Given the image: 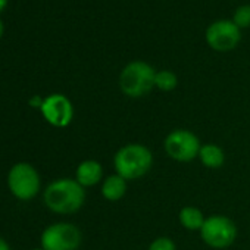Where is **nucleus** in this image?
Segmentation results:
<instances>
[{"label": "nucleus", "instance_id": "nucleus-1", "mask_svg": "<svg viewBox=\"0 0 250 250\" xmlns=\"http://www.w3.org/2000/svg\"><path fill=\"white\" fill-rule=\"evenodd\" d=\"M84 202L85 191L77 180L61 178L49 184L44 190V203L55 213H75L83 208Z\"/></svg>", "mask_w": 250, "mask_h": 250}, {"label": "nucleus", "instance_id": "nucleus-2", "mask_svg": "<svg viewBox=\"0 0 250 250\" xmlns=\"http://www.w3.org/2000/svg\"><path fill=\"white\" fill-rule=\"evenodd\" d=\"M153 165L152 152L139 143L122 146L113 156V167L118 175L127 181L145 177Z\"/></svg>", "mask_w": 250, "mask_h": 250}, {"label": "nucleus", "instance_id": "nucleus-3", "mask_svg": "<svg viewBox=\"0 0 250 250\" xmlns=\"http://www.w3.org/2000/svg\"><path fill=\"white\" fill-rule=\"evenodd\" d=\"M156 71L143 61H133L124 66L119 74V88L131 99H139L152 91L155 87Z\"/></svg>", "mask_w": 250, "mask_h": 250}, {"label": "nucleus", "instance_id": "nucleus-4", "mask_svg": "<svg viewBox=\"0 0 250 250\" xmlns=\"http://www.w3.org/2000/svg\"><path fill=\"white\" fill-rule=\"evenodd\" d=\"M8 186L20 200H31L40 191V175L31 164H15L8 175Z\"/></svg>", "mask_w": 250, "mask_h": 250}, {"label": "nucleus", "instance_id": "nucleus-5", "mask_svg": "<svg viewBox=\"0 0 250 250\" xmlns=\"http://www.w3.org/2000/svg\"><path fill=\"white\" fill-rule=\"evenodd\" d=\"M200 237L212 249H227L237 238V227L232 219L213 215L205 219L200 228Z\"/></svg>", "mask_w": 250, "mask_h": 250}, {"label": "nucleus", "instance_id": "nucleus-6", "mask_svg": "<svg viewBox=\"0 0 250 250\" xmlns=\"http://www.w3.org/2000/svg\"><path fill=\"white\" fill-rule=\"evenodd\" d=\"M164 149L171 159L177 162H190L199 158L202 143L199 137L190 130L178 128L167 136L164 142Z\"/></svg>", "mask_w": 250, "mask_h": 250}, {"label": "nucleus", "instance_id": "nucleus-7", "mask_svg": "<svg viewBox=\"0 0 250 250\" xmlns=\"http://www.w3.org/2000/svg\"><path fill=\"white\" fill-rule=\"evenodd\" d=\"M81 231L74 224L58 222L47 227L42 234L44 250H77L81 244Z\"/></svg>", "mask_w": 250, "mask_h": 250}, {"label": "nucleus", "instance_id": "nucleus-8", "mask_svg": "<svg viewBox=\"0 0 250 250\" xmlns=\"http://www.w3.org/2000/svg\"><path fill=\"white\" fill-rule=\"evenodd\" d=\"M240 40V28L229 20L215 21L206 30V43L216 52H229L238 46Z\"/></svg>", "mask_w": 250, "mask_h": 250}, {"label": "nucleus", "instance_id": "nucleus-9", "mask_svg": "<svg viewBox=\"0 0 250 250\" xmlns=\"http://www.w3.org/2000/svg\"><path fill=\"white\" fill-rule=\"evenodd\" d=\"M42 113L44 119L58 128L68 127L74 118V107L71 100L63 94H50L43 100Z\"/></svg>", "mask_w": 250, "mask_h": 250}, {"label": "nucleus", "instance_id": "nucleus-10", "mask_svg": "<svg viewBox=\"0 0 250 250\" xmlns=\"http://www.w3.org/2000/svg\"><path fill=\"white\" fill-rule=\"evenodd\" d=\"M102 177H103V168L97 161L93 159L81 162L75 172V178L83 187L96 186L97 183H100Z\"/></svg>", "mask_w": 250, "mask_h": 250}, {"label": "nucleus", "instance_id": "nucleus-11", "mask_svg": "<svg viewBox=\"0 0 250 250\" xmlns=\"http://www.w3.org/2000/svg\"><path fill=\"white\" fill-rule=\"evenodd\" d=\"M127 193V180H124L121 175L113 174L109 175L102 186V196L109 202L121 200Z\"/></svg>", "mask_w": 250, "mask_h": 250}, {"label": "nucleus", "instance_id": "nucleus-12", "mask_svg": "<svg viewBox=\"0 0 250 250\" xmlns=\"http://www.w3.org/2000/svg\"><path fill=\"white\" fill-rule=\"evenodd\" d=\"M199 159L206 168L218 169L225 162V153L219 146L208 143V145H202V149L199 152Z\"/></svg>", "mask_w": 250, "mask_h": 250}, {"label": "nucleus", "instance_id": "nucleus-13", "mask_svg": "<svg viewBox=\"0 0 250 250\" xmlns=\"http://www.w3.org/2000/svg\"><path fill=\"white\" fill-rule=\"evenodd\" d=\"M180 222L181 225L188 229V231H200V228L205 224V216L202 213V210L199 208L194 206H186L180 210L178 213Z\"/></svg>", "mask_w": 250, "mask_h": 250}, {"label": "nucleus", "instance_id": "nucleus-14", "mask_svg": "<svg viewBox=\"0 0 250 250\" xmlns=\"http://www.w3.org/2000/svg\"><path fill=\"white\" fill-rule=\"evenodd\" d=\"M178 85V77L172 72V71H168V69H162V71H158L156 72V77H155V87L159 88L161 91H172L175 90Z\"/></svg>", "mask_w": 250, "mask_h": 250}, {"label": "nucleus", "instance_id": "nucleus-15", "mask_svg": "<svg viewBox=\"0 0 250 250\" xmlns=\"http://www.w3.org/2000/svg\"><path fill=\"white\" fill-rule=\"evenodd\" d=\"M232 22L238 28L250 27V5H243V6L237 8L232 15Z\"/></svg>", "mask_w": 250, "mask_h": 250}, {"label": "nucleus", "instance_id": "nucleus-16", "mask_svg": "<svg viewBox=\"0 0 250 250\" xmlns=\"http://www.w3.org/2000/svg\"><path fill=\"white\" fill-rule=\"evenodd\" d=\"M147 250H177V246L169 237H158L150 243Z\"/></svg>", "mask_w": 250, "mask_h": 250}, {"label": "nucleus", "instance_id": "nucleus-17", "mask_svg": "<svg viewBox=\"0 0 250 250\" xmlns=\"http://www.w3.org/2000/svg\"><path fill=\"white\" fill-rule=\"evenodd\" d=\"M0 250H11V247H9V244L0 237Z\"/></svg>", "mask_w": 250, "mask_h": 250}, {"label": "nucleus", "instance_id": "nucleus-18", "mask_svg": "<svg viewBox=\"0 0 250 250\" xmlns=\"http://www.w3.org/2000/svg\"><path fill=\"white\" fill-rule=\"evenodd\" d=\"M6 3H8V0H0V12H2V11L5 9Z\"/></svg>", "mask_w": 250, "mask_h": 250}, {"label": "nucleus", "instance_id": "nucleus-19", "mask_svg": "<svg viewBox=\"0 0 250 250\" xmlns=\"http://www.w3.org/2000/svg\"><path fill=\"white\" fill-rule=\"evenodd\" d=\"M2 34H3V24L0 21V37H2Z\"/></svg>", "mask_w": 250, "mask_h": 250}, {"label": "nucleus", "instance_id": "nucleus-20", "mask_svg": "<svg viewBox=\"0 0 250 250\" xmlns=\"http://www.w3.org/2000/svg\"><path fill=\"white\" fill-rule=\"evenodd\" d=\"M33 250H44V249H33Z\"/></svg>", "mask_w": 250, "mask_h": 250}]
</instances>
